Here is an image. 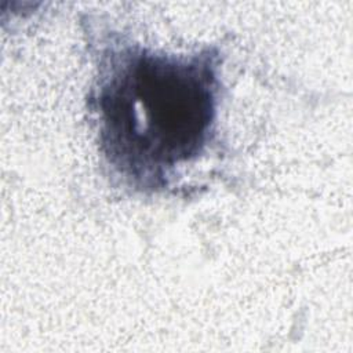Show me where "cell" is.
Instances as JSON below:
<instances>
[{
  "mask_svg": "<svg viewBox=\"0 0 353 353\" xmlns=\"http://www.w3.org/2000/svg\"><path fill=\"white\" fill-rule=\"evenodd\" d=\"M219 51L170 54L113 36L99 57L90 108L108 164L131 188L159 192L215 134Z\"/></svg>",
  "mask_w": 353,
  "mask_h": 353,
  "instance_id": "1",
  "label": "cell"
}]
</instances>
